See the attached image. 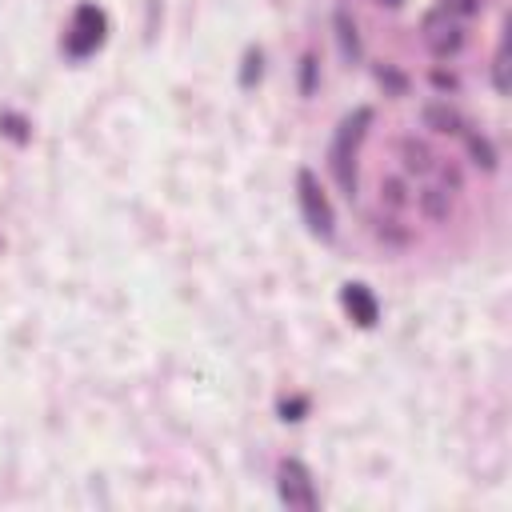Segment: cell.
Returning a JSON list of instances; mask_svg holds the SVG:
<instances>
[{
	"label": "cell",
	"instance_id": "cell-1",
	"mask_svg": "<svg viewBox=\"0 0 512 512\" xmlns=\"http://www.w3.org/2000/svg\"><path fill=\"white\" fill-rule=\"evenodd\" d=\"M368 120H372V112H368V108H356V112L336 128V140H332V152H328L332 176H336V184H340L348 196L356 192V144H360Z\"/></svg>",
	"mask_w": 512,
	"mask_h": 512
},
{
	"label": "cell",
	"instance_id": "cell-2",
	"mask_svg": "<svg viewBox=\"0 0 512 512\" xmlns=\"http://www.w3.org/2000/svg\"><path fill=\"white\" fill-rule=\"evenodd\" d=\"M104 40V12L96 8V4H80L76 8V16H72V24H68V32H64V48H68V56H88V52H96V44Z\"/></svg>",
	"mask_w": 512,
	"mask_h": 512
},
{
	"label": "cell",
	"instance_id": "cell-3",
	"mask_svg": "<svg viewBox=\"0 0 512 512\" xmlns=\"http://www.w3.org/2000/svg\"><path fill=\"white\" fill-rule=\"evenodd\" d=\"M276 488H280V500L288 508H300V512L316 508V484H312V472L300 460H284L276 468Z\"/></svg>",
	"mask_w": 512,
	"mask_h": 512
},
{
	"label": "cell",
	"instance_id": "cell-4",
	"mask_svg": "<svg viewBox=\"0 0 512 512\" xmlns=\"http://www.w3.org/2000/svg\"><path fill=\"white\" fill-rule=\"evenodd\" d=\"M424 44H428L432 56H452V52H460V44H464L460 16H452V12H444V8L428 12V16H424Z\"/></svg>",
	"mask_w": 512,
	"mask_h": 512
},
{
	"label": "cell",
	"instance_id": "cell-5",
	"mask_svg": "<svg viewBox=\"0 0 512 512\" xmlns=\"http://www.w3.org/2000/svg\"><path fill=\"white\" fill-rule=\"evenodd\" d=\"M296 196H300V212H304V224L316 232V236H332V208H328V200H324V192H320V184H316V176L312 172H300L296 176Z\"/></svg>",
	"mask_w": 512,
	"mask_h": 512
},
{
	"label": "cell",
	"instance_id": "cell-6",
	"mask_svg": "<svg viewBox=\"0 0 512 512\" xmlns=\"http://www.w3.org/2000/svg\"><path fill=\"white\" fill-rule=\"evenodd\" d=\"M344 304H348V312H352V320L356 324H376V300H372V292L364 288V284H348L344 288Z\"/></svg>",
	"mask_w": 512,
	"mask_h": 512
},
{
	"label": "cell",
	"instance_id": "cell-7",
	"mask_svg": "<svg viewBox=\"0 0 512 512\" xmlns=\"http://www.w3.org/2000/svg\"><path fill=\"white\" fill-rule=\"evenodd\" d=\"M424 124H428V128H436V132H464L460 112H456V108H448V104H428V108H424Z\"/></svg>",
	"mask_w": 512,
	"mask_h": 512
},
{
	"label": "cell",
	"instance_id": "cell-8",
	"mask_svg": "<svg viewBox=\"0 0 512 512\" xmlns=\"http://www.w3.org/2000/svg\"><path fill=\"white\" fill-rule=\"evenodd\" d=\"M400 156H404V168L408 172H432V152H428V144H420V140H400Z\"/></svg>",
	"mask_w": 512,
	"mask_h": 512
},
{
	"label": "cell",
	"instance_id": "cell-9",
	"mask_svg": "<svg viewBox=\"0 0 512 512\" xmlns=\"http://www.w3.org/2000/svg\"><path fill=\"white\" fill-rule=\"evenodd\" d=\"M448 204H452V192H444V188H428V192L420 196V208H424L432 220H440V216L448 212Z\"/></svg>",
	"mask_w": 512,
	"mask_h": 512
},
{
	"label": "cell",
	"instance_id": "cell-10",
	"mask_svg": "<svg viewBox=\"0 0 512 512\" xmlns=\"http://www.w3.org/2000/svg\"><path fill=\"white\" fill-rule=\"evenodd\" d=\"M468 152L476 156V164H484V168H492L496 160H492V148H488V140L484 136H476V132H468Z\"/></svg>",
	"mask_w": 512,
	"mask_h": 512
},
{
	"label": "cell",
	"instance_id": "cell-11",
	"mask_svg": "<svg viewBox=\"0 0 512 512\" xmlns=\"http://www.w3.org/2000/svg\"><path fill=\"white\" fill-rule=\"evenodd\" d=\"M380 200H388V208H404V200H408L404 196V184L400 180H384L380 184Z\"/></svg>",
	"mask_w": 512,
	"mask_h": 512
},
{
	"label": "cell",
	"instance_id": "cell-12",
	"mask_svg": "<svg viewBox=\"0 0 512 512\" xmlns=\"http://www.w3.org/2000/svg\"><path fill=\"white\" fill-rule=\"evenodd\" d=\"M440 8L452 12V16H472L480 8V0H440Z\"/></svg>",
	"mask_w": 512,
	"mask_h": 512
}]
</instances>
